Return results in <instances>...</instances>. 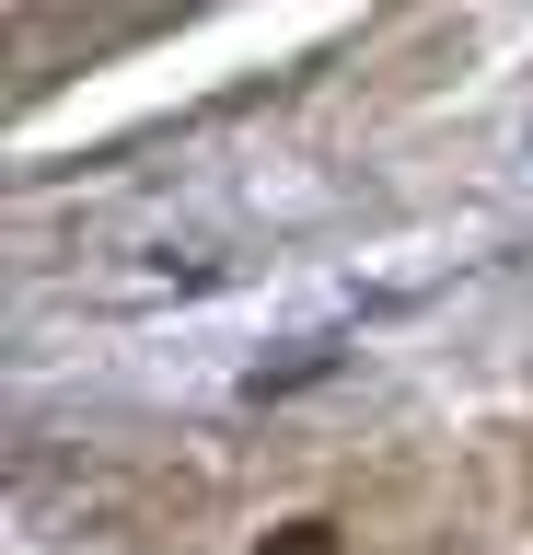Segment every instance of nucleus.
Segmentation results:
<instances>
[{
	"mask_svg": "<svg viewBox=\"0 0 533 555\" xmlns=\"http://www.w3.org/2000/svg\"><path fill=\"white\" fill-rule=\"evenodd\" d=\"M255 555H337V520H290V532H267Z\"/></svg>",
	"mask_w": 533,
	"mask_h": 555,
	"instance_id": "1",
	"label": "nucleus"
}]
</instances>
